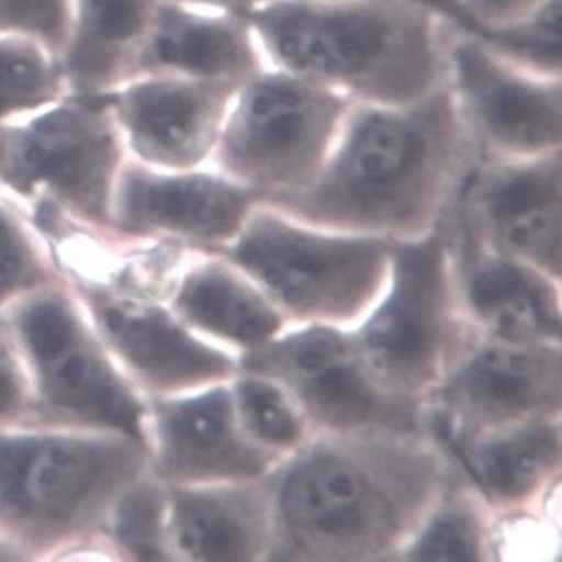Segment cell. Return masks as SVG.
Segmentation results:
<instances>
[{"label": "cell", "mask_w": 562, "mask_h": 562, "mask_svg": "<svg viewBox=\"0 0 562 562\" xmlns=\"http://www.w3.org/2000/svg\"><path fill=\"white\" fill-rule=\"evenodd\" d=\"M113 349L137 375L159 390H186L232 378V357L195 339L156 308L112 303L100 308Z\"/></svg>", "instance_id": "cell-20"}, {"label": "cell", "mask_w": 562, "mask_h": 562, "mask_svg": "<svg viewBox=\"0 0 562 562\" xmlns=\"http://www.w3.org/2000/svg\"><path fill=\"white\" fill-rule=\"evenodd\" d=\"M172 2H179V4L189 5V8L202 9V11L249 18L252 12L271 4L273 0H172Z\"/></svg>", "instance_id": "cell-34"}, {"label": "cell", "mask_w": 562, "mask_h": 562, "mask_svg": "<svg viewBox=\"0 0 562 562\" xmlns=\"http://www.w3.org/2000/svg\"><path fill=\"white\" fill-rule=\"evenodd\" d=\"M473 164L443 85L403 105L352 103L314 181L265 204L330 232L418 238L448 213Z\"/></svg>", "instance_id": "cell-1"}, {"label": "cell", "mask_w": 562, "mask_h": 562, "mask_svg": "<svg viewBox=\"0 0 562 562\" xmlns=\"http://www.w3.org/2000/svg\"><path fill=\"white\" fill-rule=\"evenodd\" d=\"M261 202L214 167L157 169L128 157L113 192L110 224L125 235L227 246Z\"/></svg>", "instance_id": "cell-13"}, {"label": "cell", "mask_w": 562, "mask_h": 562, "mask_svg": "<svg viewBox=\"0 0 562 562\" xmlns=\"http://www.w3.org/2000/svg\"><path fill=\"white\" fill-rule=\"evenodd\" d=\"M176 308L194 327L248 349L270 342L281 328L274 306L239 274L217 263L186 277Z\"/></svg>", "instance_id": "cell-23"}, {"label": "cell", "mask_w": 562, "mask_h": 562, "mask_svg": "<svg viewBox=\"0 0 562 562\" xmlns=\"http://www.w3.org/2000/svg\"><path fill=\"white\" fill-rule=\"evenodd\" d=\"M561 22L562 0H548L522 21L479 37L529 71L562 78Z\"/></svg>", "instance_id": "cell-26"}, {"label": "cell", "mask_w": 562, "mask_h": 562, "mask_svg": "<svg viewBox=\"0 0 562 562\" xmlns=\"http://www.w3.org/2000/svg\"><path fill=\"white\" fill-rule=\"evenodd\" d=\"M445 85L475 160L562 150V78L529 71L479 36L453 31Z\"/></svg>", "instance_id": "cell-10"}, {"label": "cell", "mask_w": 562, "mask_h": 562, "mask_svg": "<svg viewBox=\"0 0 562 562\" xmlns=\"http://www.w3.org/2000/svg\"><path fill=\"white\" fill-rule=\"evenodd\" d=\"M451 207L425 235L391 239L393 283L353 342L384 390L416 403L440 381L462 330L454 317Z\"/></svg>", "instance_id": "cell-8"}, {"label": "cell", "mask_w": 562, "mask_h": 562, "mask_svg": "<svg viewBox=\"0 0 562 562\" xmlns=\"http://www.w3.org/2000/svg\"><path fill=\"white\" fill-rule=\"evenodd\" d=\"M441 401L437 432L453 437L541 422L561 407V352L548 344L485 347L445 382Z\"/></svg>", "instance_id": "cell-15"}, {"label": "cell", "mask_w": 562, "mask_h": 562, "mask_svg": "<svg viewBox=\"0 0 562 562\" xmlns=\"http://www.w3.org/2000/svg\"><path fill=\"white\" fill-rule=\"evenodd\" d=\"M438 435L485 497L502 505L532 497L561 463V432L551 423H522L488 438Z\"/></svg>", "instance_id": "cell-22"}, {"label": "cell", "mask_w": 562, "mask_h": 562, "mask_svg": "<svg viewBox=\"0 0 562 562\" xmlns=\"http://www.w3.org/2000/svg\"><path fill=\"white\" fill-rule=\"evenodd\" d=\"M483 248L561 278L562 150L522 160H475L453 204Z\"/></svg>", "instance_id": "cell-11"}, {"label": "cell", "mask_w": 562, "mask_h": 562, "mask_svg": "<svg viewBox=\"0 0 562 562\" xmlns=\"http://www.w3.org/2000/svg\"><path fill=\"white\" fill-rule=\"evenodd\" d=\"M482 526L465 507H447L432 514L418 538L404 552L412 561H479Z\"/></svg>", "instance_id": "cell-29"}, {"label": "cell", "mask_w": 562, "mask_h": 562, "mask_svg": "<svg viewBox=\"0 0 562 562\" xmlns=\"http://www.w3.org/2000/svg\"><path fill=\"white\" fill-rule=\"evenodd\" d=\"M24 384L18 364L9 350L5 337L0 334V419L18 415L24 406Z\"/></svg>", "instance_id": "cell-32"}, {"label": "cell", "mask_w": 562, "mask_h": 562, "mask_svg": "<svg viewBox=\"0 0 562 562\" xmlns=\"http://www.w3.org/2000/svg\"><path fill=\"white\" fill-rule=\"evenodd\" d=\"M263 66V50L248 18L160 0L134 76L172 75L241 85Z\"/></svg>", "instance_id": "cell-17"}, {"label": "cell", "mask_w": 562, "mask_h": 562, "mask_svg": "<svg viewBox=\"0 0 562 562\" xmlns=\"http://www.w3.org/2000/svg\"><path fill=\"white\" fill-rule=\"evenodd\" d=\"M71 9L72 0H0V33L33 37L59 55Z\"/></svg>", "instance_id": "cell-30"}, {"label": "cell", "mask_w": 562, "mask_h": 562, "mask_svg": "<svg viewBox=\"0 0 562 562\" xmlns=\"http://www.w3.org/2000/svg\"><path fill=\"white\" fill-rule=\"evenodd\" d=\"M160 0H72L59 50L69 93L109 94L131 80Z\"/></svg>", "instance_id": "cell-21"}, {"label": "cell", "mask_w": 562, "mask_h": 562, "mask_svg": "<svg viewBox=\"0 0 562 562\" xmlns=\"http://www.w3.org/2000/svg\"><path fill=\"white\" fill-rule=\"evenodd\" d=\"M116 541L138 559L164 558L166 497L151 483H140L123 494L113 522Z\"/></svg>", "instance_id": "cell-27"}, {"label": "cell", "mask_w": 562, "mask_h": 562, "mask_svg": "<svg viewBox=\"0 0 562 562\" xmlns=\"http://www.w3.org/2000/svg\"><path fill=\"white\" fill-rule=\"evenodd\" d=\"M546 2L548 0H460V5L469 19L473 36H483L522 21Z\"/></svg>", "instance_id": "cell-31"}, {"label": "cell", "mask_w": 562, "mask_h": 562, "mask_svg": "<svg viewBox=\"0 0 562 562\" xmlns=\"http://www.w3.org/2000/svg\"><path fill=\"white\" fill-rule=\"evenodd\" d=\"M435 453L407 435H336L305 448L270 487L271 554L357 561L390 554L443 485Z\"/></svg>", "instance_id": "cell-2"}, {"label": "cell", "mask_w": 562, "mask_h": 562, "mask_svg": "<svg viewBox=\"0 0 562 562\" xmlns=\"http://www.w3.org/2000/svg\"><path fill=\"white\" fill-rule=\"evenodd\" d=\"M238 87L184 76L137 75L106 97L132 160L186 170L210 166Z\"/></svg>", "instance_id": "cell-14"}, {"label": "cell", "mask_w": 562, "mask_h": 562, "mask_svg": "<svg viewBox=\"0 0 562 562\" xmlns=\"http://www.w3.org/2000/svg\"><path fill=\"white\" fill-rule=\"evenodd\" d=\"M18 334L41 394L56 413L140 437V403L63 296L22 306Z\"/></svg>", "instance_id": "cell-12"}, {"label": "cell", "mask_w": 562, "mask_h": 562, "mask_svg": "<svg viewBox=\"0 0 562 562\" xmlns=\"http://www.w3.org/2000/svg\"><path fill=\"white\" fill-rule=\"evenodd\" d=\"M126 160L106 94L68 93L0 126V194L80 226L112 229L113 192Z\"/></svg>", "instance_id": "cell-4"}, {"label": "cell", "mask_w": 562, "mask_h": 562, "mask_svg": "<svg viewBox=\"0 0 562 562\" xmlns=\"http://www.w3.org/2000/svg\"><path fill=\"white\" fill-rule=\"evenodd\" d=\"M248 19L267 65L352 103H412L447 78L453 27L407 0H273Z\"/></svg>", "instance_id": "cell-3"}, {"label": "cell", "mask_w": 562, "mask_h": 562, "mask_svg": "<svg viewBox=\"0 0 562 562\" xmlns=\"http://www.w3.org/2000/svg\"><path fill=\"white\" fill-rule=\"evenodd\" d=\"M407 2L425 9L429 14L437 15L454 31L472 34L469 19H467L465 12L460 5V0H407Z\"/></svg>", "instance_id": "cell-33"}, {"label": "cell", "mask_w": 562, "mask_h": 562, "mask_svg": "<svg viewBox=\"0 0 562 562\" xmlns=\"http://www.w3.org/2000/svg\"><path fill=\"white\" fill-rule=\"evenodd\" d=\"M22 211L0 195V302L31 289L43 277L36 238Z\"/></svg>", "instance_id": "cell-28"}, {"label": "cell", "mask_w": 562, "mask_h": 562, "mask_svg": "<svg viewBox=\"0 0 562 562\" xmlns=\"http://www.w3.org/2000/svg\"><path fill=\"white\" fill-rule=\"evenodd\" d=\"M0 195H2V194H0Z\"/></svg>", "instance_id": "cell-35"}, {"label": "cell", "mask_w": 562, "mask_h": 562, "mask_svg": "<svg viewBox=\"0 0 562 562\" xmlns=\"http://www.w3.org/2000/svg\"><path fill=\"white\" fill-rule=\"evenodd\" d=\"M156 429L159 469L173 482H248L278 458L243 428L226 387L159 404Z\"/></svg>", "instance_id": "cell-16"}, {"label": "cell", "mask_w": 562, "mask_h": 562, "mask_svg": "<svg viewBox=\"0 0 562 562\" xmlns=\"http://www.w3.org/2000/svg\"><path fill=\"white\" fill-rule=\"evenodd\" d=\"M226 248L268 299L303 321H350L381 286L391 239L330 232L261 202Z\"/></svg>", "instance_id": "cell-7"}, {"label": "cell", "mask_w": 562, "mask_h": 562, "mask_svg": "<svg viewBox=\"0 0 562 562\" xmlns=\"http://www.w3.org/2000/svg\"><path fill=\"white\" fill-rule=\"evenodd\" d=\"M249 374L277 382L315 425L334 435H412L416 403L382 387L352 336L311 325L251 349Z\"/></svg>", "instance_id": "cell-9"}, {"label": "cell", "mask_w": 562, "mask_h": 562, "mask_svg": "<svg viewBox=\"0 0 562 562\" xmlns=\"http://www.w3.org/2000/svg\"><path fill=\"white\" fill-rule=\"evenodd\" d=\"M140 462L123 438L0 432V529L22 544H56L97 520Z\"/></svg>", "instance_id": "cell-6"}, {"label": "cell", "mask_w": 562, "mask_h": 562, "mask_svg": "<svg viewBox=\"0 0 562 562\" xmlns=\"http://www.w3.org/2000/svg\"><path fill=\"white\" fill-rule=\"evenodd\" d=\"M68 93L56 50L30 36L0 33V126L33 115Z\"/></svg>", "instance_id": "cell-24"}, {"label": "cell", "mask_w": 562, "mask_h": 562, "mask_svg": "<svg viewBox=\"0 0 562 562\" xmlns=\"http://www.w3.org/2000/svg\"><path fill=\"white\" fill-rule=\"evenodd\" d=\"M235 403L243 428L261 447L277 453L302 443V415L277 382L248 372L236 382Z\"/></svg>", "instance_id": "cell-25"}, {"label": "cell", "mask_w": 562, "mask_h": 562, "mask_svg": "<svg viewBox=\"0 0 562 562\" xmlns=\"http://www.w3.org/2000/svg\"><path fill=\"white\" fill-rule=\"evenodd\" d=\"M169 536L195 561H251L271 546L270 487L221 485L177 488Z\"/></svg>", "instance_id": "cell-19"}, {"label": "cell", "mask_w": 562, "mask_h": 562, "mask_svg": "<svg viewBox=\"0 0 562 562\" xmlns=\"http://www.w3.org/2000/svg\"><path fill=\"white\" fill-rule=\"evenodd\" d=\"M352 101L277 66L236 88L211 167L261 201L295 194L324 166Z\"/></svg>", "instance_id": "cell-5"}, {"label": "cell", "mask_w": 562, "mask_h": 562, "mask_svg": "<svg viewBox=\"0 0 562 562\" xmlns=\"http://www.w3.org/2000/svg\"><path fill=\"white\" fill-rule=\"evenodd\" d=\"M457 238L479 260L470 261L467 302L476 321L501 342L516 346L561 340L558 293L542 271L473 241L453 213Z\"/></svg>", "instance_id": "cell-18"}]
</instances>
